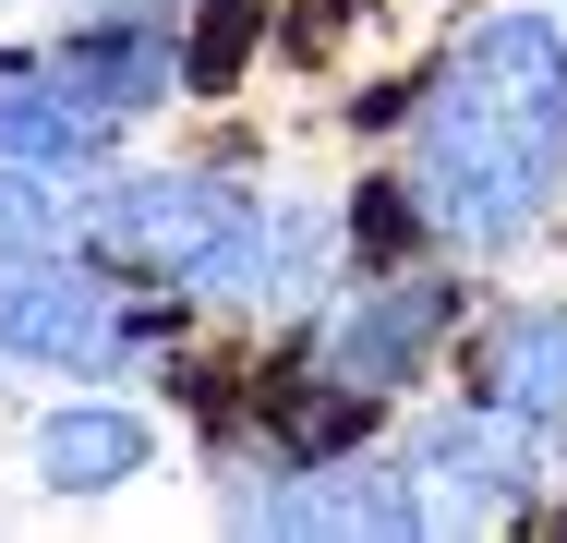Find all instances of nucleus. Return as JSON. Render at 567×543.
<instances>
[{
	"instance_id": "f257e3e1",
	"label": "nucleus",
	"mask_w": 567,
	"mask_h": 543,
	"mask_svg": "<svg viewBox=\"0 0 567 543\" xmlns=\"http://www.w3.org/2000/svg\"><path fill=\"white\" fill-rule=\"evenodd\" d=\"M399 206L447 254H519L567 206V24L556 12H471L399 145Z\"/></svg>"
},
{
	"instance_id": "f03ea898",
	"label": "nucleus",
	"mask_w": 567,
	"mask_h": 543,
	"mask_svg": "<svg viewBox=\"0 0 567 543\" xmlns=\"http://www.w3.org/2000/svg\"><path fill=\"white\" fill-rule=\"evenodd\" d=\"M254 206L266 194H241L229 170H110L97 157L85 194H73V254L133 278V290H206V303H229L241 254H254Z\"/></svg>"
},
{
	"instance_id": "7ed1b4c3",
	"label": "nucleus",
	"mask_w": 567,
	"mask_h": 543,
	"mask_svg": "<svg viewBox=\"0 0 567 543\" xmlns=\"http://www.w3.org/2000/svg\"><path fill=\"white\" fill-rule=\"evenodd\" d=\"M0 362L97 387V375L157 362V315L133 303V278L85 266V254H24V266H0Z\"/></svg>"
},
{
	"instance_id": "20e7f679",
	"label": "nucleus",
	"mask_w": 567,
	"mask_h": 543,
	"mask_svg": "<svg viewBox=\"0 0 567 543\" xmlns=\"http://www.w3.org/2000/svg\"><path fill=\"white\" fill-rule=\"evenodd\" d=\"M399 471H411V520H423V532H507V520L544 508L556 447L532 423H507L495 399H458V411H423V423H411Z\"/></svg>"
},
{
	"instance_id": "39448f33",
	"label": "nucleus",
	"mask_w": 567,
	"mask_h": 543,
	"mask_svg": "<svg viewBox=\"0 0 567 543\" xmlns=\"http://www.w3.org/2000/svg\"><path fill=\"white\" fill-rule=\"evenodd\" d=\"M302 326H315V375L327 387L399 399L411 375H435V350L458 338V278L447 266H374V278H339Z\"/></svg>"
},
{
	"instance_id": "423d86ee",
	"label": "nucleus",
	"mask_w": 567,
	"mask_h": 543,
	"mask_svg": "<svg viewBox=\"0 0 567 543\" xmlns=\"http://www.w3.org/2000/svg\"><path fill=\"white\" fill-rule=\"evenodd\" d=\"M61 73L85 85V98H110L121 121H145V109H169L194 85V37H182V0H85L61 37Z\"/></svg>"
},
{
	"instance_id": "0eeeda50",
	"label": "nucleus",
	"mask_w": 567,
	"mask_h": 543,
	"mask_svg": "<svg viewBox=\"0 0 567 543\" xmlns=\"http://www.w3.org/2000/svg\"><path fill=\"white\" fill-rule=\"evenodd\" d=\"M471 399H495L507 423H532L567 459V290L483 315V338H471Z\"/></svg>"
},
{
	"instance_id": "6e6552de",
	"label": "nucleus",
	"mask_w": 567,
	"mask_h": 543,
	"mask_svg": "<svg viewBox=\"0 0 567 543\" xmlns=\"http://www.w3.org/2000/svg\"><path fill=\"white\" fill-rule=\"evenodd\" d=\"M121 121L110 98H85L61 73V49H0V157H37V170H97L110 157Z\"/></svg>"
},
{
	"instance_id": "1a4fd4ad",
	"label": "nucleus",
	"mask_w": 567,
	"mask_h": 543,
	"mask_svg": "<svg viewBox=\"0 0 567 543\" xmlns=\"http://www.w3.org/2000/svg\"><path fill=\"white\" fill-rule=\"evenodd\" d=\"M24 471H37V495H121V483H145L157 471V423L110 399V387H85V399H61V411H37L24 434Z\"/></svg>"
},
{
	"instance_id": "9d476101",
	"label": "nucleus",
	"mask_w": 567,
	"mask_h": 543,
	"mask_svg": "<svg viewBox=\"0 0 567 543\" xmlns=\"http://www.w3.org/2000/svg\"><path fill=\"white\" fill-rule=\"evenodd\" d=\"M327 290H339V206H315V194H266L229 303H254V315H315Z\"/></svg>"
},
{
	"instance_id": "9b49d317",
	"label": "nucleus",
	"mask_w": 567,
	"mask_h": 543,
	"mask_svg": "<svg viewBox=\"0 0 567 543\" xmlns=\"http://www.w3.org/2000/svg\"><path fill=\"white\" fill-rule=\"evenodd\" d=\"M24 254H73V182L37 157H0V266Z\"/></svg>"
}]
</instances>
